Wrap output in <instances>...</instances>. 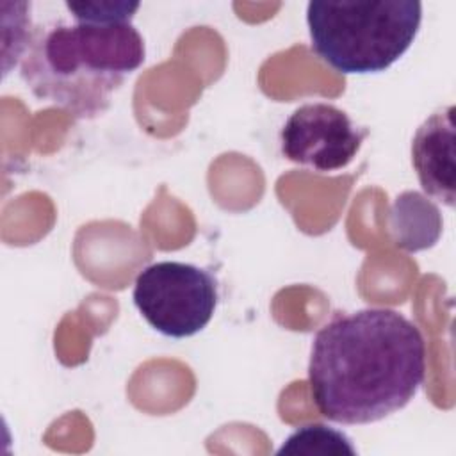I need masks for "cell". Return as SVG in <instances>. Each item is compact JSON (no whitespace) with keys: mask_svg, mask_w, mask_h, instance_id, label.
Listing matches in <instances>:
<instances>
[{"mask_svg":"<svg viewBox=\"0 0 456 456\" xmlns=\"http://www.w3.org/2000/svg\"><path fill=\"white\" fill-rule=\"evenodd\" d=\"M454 134V107L449 105L431 114L411 142V164L424 192L451 208L456 200Z\"/></svg>","mask_w":456,"mask_h":456,"instance_id":"obj_6","label":"cell"},{"mask_svg":"<svg viewBox=\"0 0 456 456\" xmlns=\"http://www.w3.org/2000/svg\"><path fill=\"white\" fill-rule=\"evenodd\" d=\"M21 77L30 91L75 118H94L110 105L126 75L144 62V41L132 23L53 25L32 32Z\"/></svg>","mask_w":456,"mask_h":456,"instance_id":"obj_2","label":"cell"},{"mask_svg":"<svg viewBox=\"0 0 456 456\" xmlns=\"http://www.w3.org/2000/svg\"><path fill=\"white\" fill-rule=\"evenodd\" d=\"M424 376V337L392 308L337 312L312 340L310 392L331 422H378L404 408Z\"/></svg>","mask_w":456,"mask_h":456,"instance_id":"obj_1","label":"cell"},{"mask_svg":"<svg viewBox=\"0 0 456 456\" xmlns=\"http://www.w3.org/2000/svg\"><path fill=\"white\" fill-rule=\"evenodd\" d=\"M303 454V456H354L358 454L351 440L338 429L324 424H308L296 429L285 438L278 449V456Z\"/></svg>","mask_w":456,"mask_h":456,"instance_id":"obj_8","label":"cell"},{"mask_svg":"<svg viewBox=\"0 0 456 456\" xmlns=\"http://www.w3.org/2000/svg\"><path fill=\"white\" fill-rule=\"evenodd\" d=\"M422 21L415 0H315L306 5L312 50L331 68L379 73L411 46Z\"/></svg>","mask_w":456,"mask_h":456,"instance_id":"obj_3","label":"cell"},{"mask_svg":"<svg viewBox=\"0 0 456 456\" xmlns=\"http://www.w3.org/2000/svg\"><path fill=\"white\" fill-rule=\"evenodd\" d=\"M392 233L397 246L408 251L431 248L442 232L440 210L415 191L397 196L392 207Z\"/></svg>","mask_w":456,"mask_h":456,"instance_id":"obj_7","label":"cell"},{"mask_svg":"<svg viewBox=\"0 0 456 456\" xmlns=\"http://www.w3.org/2000/svg\"><path fill=\"white\" fill-rule=\"evenodd\" d=\"M66 9L71 12L77 23L89 25H114V23H130L139 2L126 0H86V2H66Z\"/></svg>","mask_w":456,"mask_h":456,"instance_id":"obj_9","label":"cell"},{"mask_svg":"<svg viewBox=\"0 0 456 456\" xmlns=\"http://www.w3.org/2000/svg\"><path fill=\"white\" fill-rule=\"evenodd\" d=\"M217 297V280L208 271L175 260L146 265L132 292L146 322L171 338L201 331L216 312Z\"/></svg>","mask_w":456,"mask_h":456,"instance_id":"obj_4","label":"cell"},{"mask_svg":"<svg viewBox=\"0 0 456 456\" xmlns=\"http://www.w3.org/2000/svg\"><path fill=\"white\" fill-rule=\"evenodd\" d=\"M367 135L369 130L354 125L342 109L315 102L301 105L289 116L280 141L281 153L290 162L330 173L346 167Z\"/></svg>","mask_w":456,"mask_h":456,"instance_id":"obj_5","label":"cell"}]
</instances>
